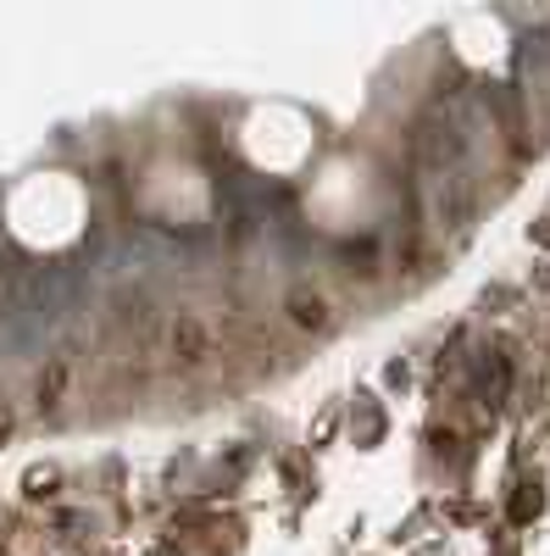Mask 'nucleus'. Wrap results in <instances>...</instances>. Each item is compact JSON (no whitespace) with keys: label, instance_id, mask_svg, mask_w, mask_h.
<instances>
[{"label":"nucleus","instance_id":"1","mask_svg":"<svg viewBox=\"0 0 550 556\" xmlns=\"http://www.w3.org/2000/svg\"><path fill=\"white\" fill-rule=\"evenodd\" d=\"M295 323H311V329H323V323H329V306H323V301L295 295Z\"/></svg>","mask_w":550,"mask_h":556}]
</instances>
